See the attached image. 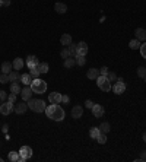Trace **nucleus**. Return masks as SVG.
I'll return each instance as SVG.
<instances>
[{"label": "nucleus", "instance_id": "obj_1", "mask_svg": "<svg viewBox=\"0 0 146 162\" xmlns=\"http://www.w3.org/2000/svg\"><path fill=\"white\" fill-rule=\"evenodd\" d=\"M47 114V117L51 118L53 121H63L64 120L66 112L64 110L58 105V104H53V105H47V108L44 111Z\"/></svg>", "mask_w": 146, "mask_h": 162}, {"label": "nucleus", "instance_id": "obj_2", "mask_svg": "<svg viewBox=\"0 0 146 162\" xmlns=\"http://www.w3.org/2000/svg\"><path fill=\"white\" fill-rule=\"evenodd\" d=\"M29 86H31L34 94H44L47 91V82L40 79V78H36V79H34V81L31 82Z\"/></svg>", "mask_w": 146, "mask_h": 162}, {"label": "nucleus", "instance_id": "obj_3", "mask_svg": "<svg viewBox=\"0 0 146 162\" xmlns=\"http://www.w3.org/2000/svg\"><path fill=\"white\" fill-rule=\"evenodd\" d=\"M28 108L32 110L34 112H44L47 105H45V101H43V99H32L31 98L28 101Z\"/></svg>", "mask_w": 146, "mask_h": 162}, {"label": "nucleus", "instance_id": "obj_4", "mask_svg": "<svg viewBox=\"0 0 146 162\" xmlns=\"http://www.w3.org/2000/svg\"><path fill=\"white\" fill-rule=\"evenodd\" d=\"M96 85H98V88L101 89V91H104V92H108V91H111V82L108 81V78L107 76H98L96 78Z\"/></svg>", "mask_w": 146, "mask_h": 162}, {"label": "nucleus", "instance_id": "obj_5", "mask_svg": "<svg viewBox=\"0 0 146 162\" xmlns=\"http://www.w3.org/2000/svg\"><path fill=\"white\" fill-rule=\"evenodd\" d=\"M32 156V149L29 146H22L19 149V161L21 162H25L26 159H29Z\"/></svg>", "mask_w": 146, "mask_h": 162}, {"label": "nucleus", "instance_id": "obj_6", "mask_svg": "<svg viewBox=\"0 0 146 162\" xmlns=\"http://www.w3.org/2000/svg\"><path fill=\"white\" fill-rule=\"evenodd\" d=\"M15 110L13 107V102H9V101H3V104L0 105V112L3 114V115H9L12 111Z\"/></svg>", "mask_w": 146, "mask_h": 162}, {"label": "nucleus", "instance_id": "obj_7", "mask_svg": "<svg viewBox=\"0 0 146 162\" xmlns=\"http://www.w3.org/2000/svg\"><path fill=\"white\" fill-rule=\"evenodd\" d=\"M111 89H113V92H114V94L121 95L124 91H126V85H124V82H121V81H116V83L111 86Z\"/></svg>", "mask_w": 146, "mask_h": 162}, {"label": "nucleus", "instance_id": "obj_8", "mask_svg": "<svg viewBox=\"0 0 146 162\" xmlns=\"http://www.w3.org/2000/svg\"><path fill=\"white\" fill-rule=\"evenodd\" d=\"M88 54V44L85 41H80L76 44V56H86Z\"/></svg>", "mask_w": 146, "mask_h": 162}, {"label": "nucleus", "instance_id": "obj_9", "mask_svg": "<svg viewBox=\"0 0 146 162\" xmlns=\"http://www.w3.org/2000/svg\"><path fill=\"white\" fill-rule=\"evenodd\" d=\"M91 110H92L94 117H96V118H101L102 115H104V112H105L104 107H102V105H99V104H94V107H92Z\"/></svg>", "mask_w": 146, "mask_h": 162}, {"label": "nucleus", "instance_id": "obj_10", "mask_svg": "<svg viewBox=\"0 0 146 162\" xmlns=\"http://www.w3.org/2000/svg\"><path fill=\"white\" fill-rule=\"evenodd\" d=\"M32 94H34V92H32L31 86H25L23 89H21V95H22V99H23V101H29Z\"/></svg>", "mask_w": 146, "mask_h": 162}, {"label": "nucleus", "instance_id": "obj_11", "mask_svg": "<svg viewBox=\"0 0 146 162\" xmlns=\"http://www.w3.org/2000/svg\"><path fill=\"white\" fill-rule=\"evenodd\" d=\"M134 35H136V40H139L140 43L146 41V29H143V28H137L134 31Z\"/></svg>", "mask_w": 146, "mask_h": 162}, {"label": "nucleus", "instance_id": "obj_12", "mask_svg": "<svg viewBox=\"0 0 146 162\" xmlns=\"http://www.w3.org/2000/svg\"><path fill=\"white\" fill-rule=\"evenodd\" d=\"M82 114H83V107L75 105V107L72 108V117L73 118H80L82 117Z\"/></svg>", "mask_w": 146, "mask_h": 162}, {"label": "nucleus", "instance_id": "obj_13", "mask_svg": "<svg viewBox=\"0 0 146 162\" xmlns=\"http://www.w3.org/2000/svg\"><path fill=\"white\" fill-rule=\"evenodd\" d=\"M48 98H50L51 104H60L61 102V94H58V92H51V94H48Z\"/></svg>", "mask_w": 146, "mask_h": 162}, {"label": "nucleus", "instance_id": "obj_14", "mask_svg": "<svg viewBox=\"0 0 146 162\" xmlns=\"http://www.w3.org/2000/svg\"><path fill=\"white\" fill-rule=\"evenodd\" d=\"M26 64H28L29 69H31V67L38 66V59H36V56H34V54L28 56V57H26Z\"/></svg>", "mask_w": 146, "mask_h": 162}, {"label": "nucleus", "instance_id": "obj_15", "mask_svg": "<svg viewBox=\"0 0 146 162\" xmlns=\"http://www.w3.org/2000/svg\"><path fill=\"white\" fill-rule=\"evenodd\" d=\"M54 10H56L57 13H60V15H63V13L67 12V6H66L64 3H60V2H58V3L54 5Z\"/></svg>", "mask_w": 146, "mask_h": 162}, {"label": "nucleus", "instance_id": "obj_16", "mask_svg": "<svg viewBox=\"0 0 146 162\" xmlns=\"http://www.w3.org/2000/svg\"><path fill=\"white\" fill-rule=\"evenodd\" d=\"M60 43H61V45H64V47H69V45L72 44V35H69V34H63L61 38H60Z\"/></svg>", "mask_w": 146, "mask_h": 162}, {"label": "nucleus", "instance_id": "obj_17", "mask_svg": "<svg viewBox=\"0 0 146 162\" xmlns=\"http://www.w3.org/2000/svg\"><path fill=\"white\" fill-rule=\"evenodd\" d=\"M26 108H28V104L19 102V104H16V107H15V112L16 114H23L26 111Z\"/></svg>", "mask_w": 146, "mask_h": 162}, {"label": "nucleus", "instance_id": "obj_18", "mask_svg": "<svg viewBox=\"0 0 146 162\" xmlns=\"http://www.w3.org/2000/svg\"><path fill=\"white\" fill-rule=\"evenodd\" d=\"M21 82L25 85V86H29V85H31V82H32V76H31L29 73L21 74Z\"/></svg>", "mask_w": 146, "mask_h": 162}, {"label": "nucleus", "instance_id": "obj_19", "mask_svg": "<svg viewBox=\"0 0 146 162\" xmlns=\"http://www.w3.org/2000/svg\"><path fill=\"white\" fill-rule=\"evenodd\" d=\"M12 67H13V64L12 63H9V61H5L3 64H2V73H6V74H9L10 72H12Z\"/></svg>", "mask_w": 146, "mask_h": 162}, {"label": "nucleus", "instance_id": "obj_20", "mask_svg": "<svg viewBox=\"0 0 146 162\" xmlns=\"http://www.w3.org/2000/svg\"><path fill=\"white\" fill-rule=\"evenodd\" d=\"M88 79H92V81H96V78L99 76V70H96V69H89L88 70Z\"/></svg>", "mask_w": 146, "mask_h": 162}, {"label": "nucleus", "instance_id": "obj_21", "mask_svg": "<svg viewBox=\"0 0 146 162\" xmlns=\"http://www.w3.org/2000/svg\"><path fill=\"white\" fill-rule=\"evenodd\" d=\"M12 64H13L15 70H21L22 67H23V64H25V63H23V60H22L21 57H16V59L13 60V63H12Z\"/></svg>", "mask_w": 146, "mask_h": 162}, {"label": "nucleus", "instance_id": "obj_22", "mask_svg": "<svg viewBox=\"0 0 146 162\" xmlns=\"http://www.w3.org/2000/svg\"><path fill=\"white\" fill-rule=\"evenodd\" d=\"M36 69L40 70V73H41V74L48 73V63H38Z\"/></svg>", "mask_w": 146, "mask_h": 162}, {"label": "nucleus", "instance_id": "obj_23", "mask_svg": "<svg viewBox=\"0 0 146 162\" xmlns=\"http://www.w3.org/2000/svg\"><path fill=\"white\" fill-rule=\"evenodd\" d=\"M19 79H21V74L18 73V70H12L9 73V81L10 82H18Z\"/></svg>", "mask_w": 146, "mask_h": 162}, {"label": "nucleus", "instance_id": "obj_24", "mask_svg": "<svg viewBox=\"0 0 146 162\" xmlns=\"http://www.w3.org/2000/svg\"><path fill=\"white\" fill-rule=\"evenodd\" d=\"M99 133H101L99 127H92V129L89 130V136H91V137H92L94 140H96V137L99 136Z\"/></svg>", "mask_w": 146, "mask_h": 162}, {"label": "nucleus", "instance_id": "obj_25", "mask_svg": "<svg viewBox=\"0 0 146 162\" xmlns=\"http://www.w3.org/2000/svg\"><path fill=\"white\" fill-rule=\"evenodd\" d=\"M140 44H142V43H140L139 40H136V38H134V40H131L130 43H129V47H130L131 50H139Z\"/></svg>", "mask_w": 146, "mask_h": 162}, {"label": "nucleus", "instance_id": "obj_26", "mask_svg": "<svg viewBox=\"0 0 146 162\" xmlns=\"http://www.w3.org/2000/svg\"><path fill=\"white\" fill-rule=\"evenodd\" d=\"M10 92H12V94H21V86L18 85V82H12V85H10Z\"/></svg>", "mask_w": 146, "mask_h": 162}, {"label": "nucleus", "instance_id": "obj_27", "mask_svg": "<svg viewBox=\"0 0 146 162\" xmlns=\"http://www.w3.org/2000/svg\"><path fill=\"white\" fill-rule=\"evenodd\" d=\"M9 161L10 162H16V161H19V152H9Z\"/></svg>", "mask_w": 146, "mask_h": 162}, {"label": "nucleus", "instance_id": "obj_28", "mask_svg": "<svg viewBox=\"0 0 146 162\" xmlns=\"http://www.w3.org/2000/svg\"><path fill=\"white\" fill-rule=\"evenodd\" d=\"M75 61L78 66H83L86 63V59H85V56H75Z\"/></svg>", "mask_w": 146, "mask_h": 162}, {"label": "nucleus", "instance_id": "obj_29", "mask_svg": "<svg viewBox=\"0 0 146 162\" xmlns=\"http://www.w3.org/2000/svg\"><path fill=\"white\" fill-rule=\"evenodd\" d=\"M75 64H76V61H75V59H73V57L64 59V67H66V69H70V67H73Z\"/></svg>", "mask_w": 146, "mask_h": 162}, {"label": "nucleus", "instance_id": "obj_30", "mask_svg": "<svg viewBox=\"0 0 146 162\" xmlns=\"http://www.w3.org/2000/svg\"><path fill=\"white\" fill-rule=\"evenodd\" d=\"M29 70H31V72H29V74H31V76H32L34 79H36V78H40V74H41V73H40V70L36 69V66H35V67H31Z\"/></svg>", "mask_w": 146, "mask_h": 162}, {"label": "nucleus", "instance_id": "obj_31", "mask_svg": "<svg viewBox=\"0 0 146 162\" xmlns=\"http://www.w3.org/2000/svg\"><path fill=\"white\" fill-rule=\"evenodd\" d=\"M96 142H98L99 145H104V143L107 142V134H105V133H99V136L96 137Z\"/></svg>", "mask_w": 146, "mask_h": 162}, {"label": "nucleus", "instance_id": "obj_32", "mask_svg": "<svg viewBox=\"0 0 146 162\" xmlns=\"http://www.w3.org/2000/svg\"><path fill=\"white\" fill-rule=\"evenodd\" d=\"M109 129H111V127H109L108 123H102V124L99 126V130H101V133H105V134L109 132Z\"/></svg>", "mask_w": 146, "mask_h": 162}, {"label": "nucleus", "instance_id": "obj_33", "mask_svg": "<svg viewBox=\"0 0 146 162\" xmlns=\"http://www.w3.org/2000/svg\"><path fill=\"white\" fill-rule=\"evenodd\" d=\"M137 76L139 78H145L146 76V67H143V66H140V67H137Z\"/></svg>", "mask_w": 146, "mask_h": 162}, {"label": "nucleus", "instance_id": "obj_34", "mask_svg": "<svg viewBox=\"0 0 146 162\" xmlns=\"http://www.w3.org/2000/svg\"><path fill=\"white\" fill-rule=\"evenodd\" d=\"M60 56H61V59H69V57H72V56H70V51H69V48H63L61 53H60Z\"/></svg>", "mask_w": 146, "mask_h": 162}, {"label": "nucleus", "instance_id": "obj_35", "mask_svg": "<svg viewBox=\"0 0 146 162\" xmlns=\"http://www.w3.org/2000/svg\"><path fill=\"white\" fill-rule=\"evenodd\" d=\"M139 50H140V54H142V57L146 59V43H142L140 47H139Z\"/></svg>", "mask_w": 146, "mask_h": 162}, {"label": "nucleus", "instance_id": "obj_36", "mask_svg": "<svg viewBox=\"0 0 146 162\" xmlns=\"http://www.w3.org/2000/svg\"><path fill=\"white\" fill-rule=\"evenodd\" d=\"M107 78H108V81H109V82H116V81H117V74L114 73V72H108Z\"/></svg>", "mask_w": 146, "mask_h": 162}, {"label": "nucleus", "instance_id": "obj_37", "mask_svg": "<svg viewBox=\"0 0 146 162\" xmlns=\"http://www.w3.org/2000/svg\"><path fill=\"white\" fill-rule=\"evenodd\" d=\"M7 82H10L9 81V74H6V73L0 74V83H7Z\"/></svg>", "mask_w": 146, "mask_h": 162}, {"label": "nucleus", "instance_id": "obj_38", "mask_svg": "<svg viewBox=\"0 0 146 162\" xmlns=\"http://www.w3.org/2000/svg\"><path fill=\"white\" fill-rule=\"evenodd\" d=\"M69 51H70V56L75 57V56H76V44H70V45H69Z\"/></svg>", "mask_w": 146, "mask_h": 162}, {"label": "nucleus", "instance_id": "obj_39", "mask_svg": "<svg viewBox=\"0 0 146 162\" xmlns=\"http://www.w3.org/2000/svg\"><path fill=\"white\" fill-rule=\"evenodd\" d=\"M99 74H101V76H107V74H108V67H101V69H99Z\"/></svg>", "mask_w": 146, "mask_h": 162}, {"label": "nucleus", "instance_id": "obj_40", "mask_svg": "<svg viewBox=\"0 0 146 162\" xmlns=\"http://www.w3.org/2000/svg\"><path fill=\"white\" fill-rule=\"evenodd\" d=\"M7 101L9 102H15L16 101V94H9L7 95Z\"/></svg>", "mask_w": 146, "mask_h": 162}, {"label": "nucleus", "instance_id": "obj_41", "mask_svg": "<svg viewBox=\"0 0 146 162\" xmlns=\"http://www.w3.org/2000/svg\"><path fill=\"white\" fill-rule=\"evenodd\" d=\"M7 99V94L5 91H0V101H6Z\"/></svg>", "mask_w": 146, "mask_h": 162}, {"label": "nucleus", "instance_id": "obj_42", "mask_svg": "<svg viewBox=\"0 0 146 162\" xmlns=\"http://www.w3.org/2000/svg\"><path fill=\"white\" fill-rule=\"evenodd\" d=\"M61 102H64V104L70 102V98H69V95H61Z\"/></svg>", "mask_w": 146, "mask_h": 162}, {"label": "nucleus", "instance_id": "obj_43", "mask_svg": "<svg viewBox=\"0 0 146 162\" xmlns=\"http://www.w3.org/2000/svg\"><path fill=\"white\" fill-rule=\"evenodd\" d=\"M92 107H94V102H92L91 99H88L86 102H85V108H89V110H91Z\"/></svg>", "mask_w": 146, "mask_h": 162}, {"label": "nucleus", "instance_id": "obj_44", "mask_svg": "<svg viewBox=\"0 0 146 162\" xmlns=\"http://www.w3.org/2000/svg\"><path fill=\"white\" fill-rule=\"evenodd\" d=\"M140 161H146V150H143L142 152V155H140V158H139Z\"/></svg>", "mask_w": 146, "mask_h": 162}, {"label": "nucleus", "instance_id": "obj_45", "mask_svg": "<svg viewBox=\"0 0 146 162\" xmlns=\"http://www.w3.org/2000/svg\"><path fill=\"white\" fill-rule=\"evenodd\" d=\"M3 6H10V0H3Z\"/></svg>", "mask_w": 146, "mask_h": 162}, {"label": "nucleus", "instance_id": "obj_46", "mask_svg": "<svg viewBox=\"0 0 146 162\" xmlns=\"http://www.w3.org/2000/svg\"><path fill=\"white\" fill-rule=\"evenodd\" d=\"M2 130H3V132H7V124L3 126V129H2Z\"/></svg>", "mask_w": 146, "mask_h": 162}, {"label": "nucleus", "instance_id": "obj_47", "mask_svg": "<svg viewBox=\"0 0 146 162\" xmlns=\"http://www.w3.org/2000/svg\"><path fill=\"white\" fill-rule=\"evenodd\" d=\"M143 140H145V143H146V132L143 133Z\"/></svg>", "mask_w": 146, "mask_h": 162}, {"label": "nucleus", "instance_id": "obj_48", "mask_svg": "<svg viewBox=\"0 0 146 162\" xmlns=\"http://www.w3.org/2000/svg\"><path fill=\"white\" fill-rule=\"evenodd\" d=\"M2 6H3V0H0V8H2Z\"/></svg>", "mask_w": 146, "mask_h": 162}, {"label": "nucleus", "instance_id": "obj_49", "mask_svg": "<svg viewBox=\"0 0 146 162\" xmlns=\"http://www.w3.org/2000/svg\"><path fill=\"white\" fill-rule=\"evenodd\" d=\"M143 79H145V82H146V76H145V78H143Z\"/></svg>", "mask_w": 146, "mask_h": 162}, {"label": "nucleus", "instance_id": "obj_50", "mask_svg": "<svg viewBox=\"0 0 146 162\" xmlns=\"http://www.w3.org/2000/svg\"><path fill=\"white\" fill-rule=\"evenodd\" d=\"M0 161H3V159H2V158H0Z\"/></svg>", "mask_w": 146, "mask_h": 162}]
</instances>
